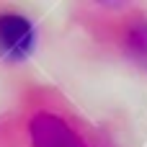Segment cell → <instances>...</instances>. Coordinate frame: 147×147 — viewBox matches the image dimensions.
<instances>
[{"mask_svg": "<svg viewBox=\"0 0 147 147\" xmlns=\"http://www.w3.org/2000/svg\"><path fill=\"white\" fill-rule=\"evenodd\" d=\"M34 26L18 13H0V57L8 62H21L34 52Z\"/></svg>", "mask_w": 147, "mask_h": 147, "instance_id": "obj_1", "label": "cell"}, {"mask_svg": "<svg viewBox=\"0 0 147 147\" xmlns=\"http://www.w3.org/2000/svg\"><path fill=\"white\" fill-rule=\"evenodd\" d=\"M28 137H31V147H83L78 134L67 127L65 119L44 111L28 121Z\"/></svg>", "mask_w": 147, "mask_h": 147, "instance_id": "obj_2", "label": "cell"}]
</instances>
